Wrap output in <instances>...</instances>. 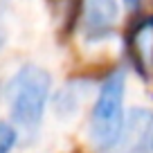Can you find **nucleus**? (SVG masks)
Listing matches in <instances>:
<instances>
[{"label": "nucleus", "mask_w": 153, "mask_h": 153, "mask_svg": "<svg viewBox=\"0 0 153 153\" xmlns=\"http://www.w3.org/2000/svg\"><path fill=\"white\" fill-rule=\"evenodd\" d=\"M52 90V76L38 65H25L11 76L7 86L9 115L23 128H36L45 115Z\"/></svg>", "instance_id": "f257e3e1"}, {"label": "nucleus", "mask_w": 153, "mask_h": 153, "mask_svg": "<svg viewBox=\"0 0 153 153\" xmlns=\"http://www.w3.org/2000/svg\"><path fill=\"white\" fill-rule=\"evenodd\" d=\"M124 72H113L99 88L90 120V142L99 153H108L120 144L124 128Z\"/></svg>", "instance_id": "f03ea898"}, {"label": "nucleus", "mask_w": 153, "mask_h": 153, "mask_svg": "<svg viewBox=\"0 0 153 153\" xmlns=\"http://www.w3.org/2000/svg\"><path fill=\"white\" fill-rule=\"evenodd\" d=\"M120 18V2L117 0H86L83 7V23L88 32L101 34L108 32Z\"/></svg>", "instance_id": "7ed1b4c3"}, {"label": "nucleus", "mask_w": 153, "mask_h": 153, "mask_svg": "<svg viewBox=\"0 0 153 153\" xmlns=\"http://www.w3.org/2000/svg\"><path fill=\"white\" fill-rule=\"evenodd\" d=\"M16 140H18V133L14 126L7 122H0V153H9L16 146Z\"/></svg>", "instance_id": "20e7f679"}, {"label": "nucleus", "mask_w": 153, "mask_h": 153, "mask_svg": "<svg viewBox=\"0 0 153 153\" xmlns=\"http://www.w3.org/2000/svg\"><path fill=\"white\" fill-rule=\"evenodd\" d=\"M5 41H7V27H5V23H2V18H0V50H2Z\"/></svg>", "instance_id": "39448f33"}, {"label": "nucleus", "mask_w": 153, "mask_h": 153, "mask_svg": "<svg viewBox=\"0 0 153 153\" xmlns=\"http://www.w3.org/2000/svg\"><path fill=\"white\" fill-rule=\"evenodd\" d=\"M124 2H126V7H131V9H133V7H137L140 0H124Z\"/></svg>", "instance_id": "423d86ee"}]
</instances>
